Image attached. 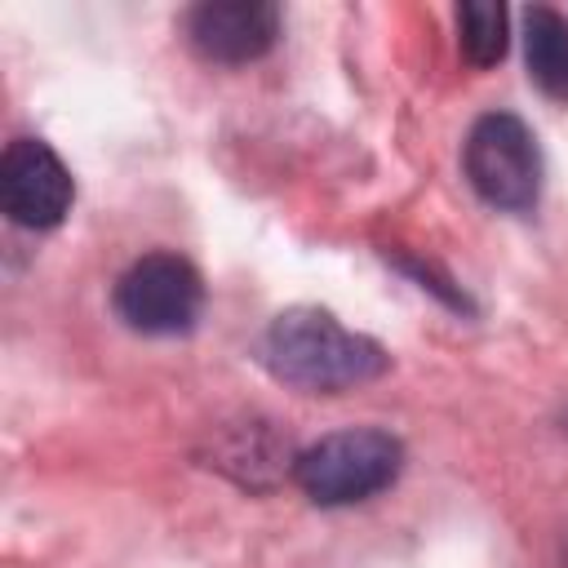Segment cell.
Returning <instances> with one entry per match:
<instances>
[{"mask_svg": "<svg viewBox=\"0 0 568 568\" xmlns=\"http://www.w3.org/2000/svg\"><path fill=\"white\" fill-rule=\"evenodd\" d=\"M262 364L284 386L311 395H342L364 382H377L390 368V355L373 337L342 328L337 315L320 306H288L271 320L262 337Z\"/></svg>", "mask_w": 568, "mask_h": 568, "instance_id": "6da1fadb", "label": "cell"}, {"mask_svg": "<svg viewBox=\"0 0 568 568\" xmlns=\"http://www.w3.org/2000/svg\"><path fill=\"white\" fill-rule=\"evenodd\" d=\"M404 444L377 426H346L293 457V479L315 506H355L399 479Z\"/></svg>", "mask_w": 568, "mask_h": 568, "instance_id": "7a4b0ae2", "label": "cell"}, {"mask_svg": "<svg viewBox=\"0 0 568 568\" xmlns=\"http://www.w3.org/2000/svg\"><path fill=\"white\" fill-rule=\"evenodd\" d=\"M475 195L506 213H528L541 195V151L532 129L510 111H488L470 124L462 151Z\"/></svg>", "mask_w": 568, "mask_h": 568, "instance_id": "3957f363", "label": "cell"}, {"mask_svg": "<svg viewBox=\"0 0 568 568\" xmlns=\"http://www.w3.org/2000/svg\"><path fill=\"white\" fill-rule=\"evenodd\" d=\"M115 315L146 337L186 333L200 320L204 284L200 271L178 253H146L115 280Z\"/></svg>", "mask_w": 568, "mask_h": 568, "instance_id": "277c9868", "label": "cell"}, {"mask_svg": "<svg viewBox=\"0 0 568 568\" xmlns=\"http://www.w3.org/2000/svg\"><path fill=\"white\" fill-rule=\"evenodd\" d=\"M75 182L58 151L40 138H13L0 155V209L27 231H49L71 213Z\"/></svg>", "mask_w": 568, "mask_h": 568, "instance_id": "5b68a950", "label": "cell"}, {"mask_svg": "<svg viewBox=\"0 0 568 568\" xmlns=\"http://www.w3.org/2000/svg\"><path fill=\"white\" fill-rule=\"evenodd\" d=\"M186 40L204 62L244 67L280 40V9L271 0H209L186 18Z\"/></svg>", "mask_w": 568, "mask_h": 568, "instance_id": "8992f818", "label": "cell"}, {"mask_svg": "<svg viewBox=\"0 0 568 568\" xmlns=\"http://www.w3.org/2000/svg\"><path fill=\"white\" fill-rule=\"evenodd\" d=\"M524 62L546 98L568 102V18L559 9H524Z\"/></svg>", "mask_w": 568, "mask_h": 568, "instance_id": "52a82bcc", "label": "cell"}, {"mask_svg": "<svg viewBox=\"0 0 568 568\" xmlns=\"http://www.w3.org/2000/svg\"><path fill=\"white\" fill-rule=\"evenodd\" d=\"M457 49L479 71L497 67L506 58V9L497 0L457 4Z\"/></svg>", "mask_w": 568, "mask_h": 568, "instance_id": "ba28073f", "label": "cell"}, {"mask_svg": "<svg viewBox=\"0 0 568 568\" xmlns=\"http://www.w3.org/2000/svg\"><path fill=\"white\" fill-rule=\"evenodd\" d=\"M555 568H568V537L559 541V559H555Z\"/></svg>", "mask_w": 568, "mask_h": 568, "instance_id": "9c48e42d", "label": "cell"}]
</instances>
